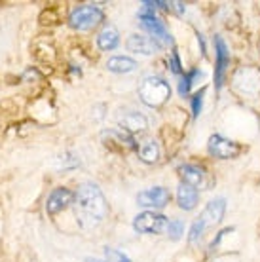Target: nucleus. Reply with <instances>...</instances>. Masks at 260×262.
I'll list each match as a JSON object with an SVG mask.
<instances>
[{
	"label": "nucleus",
	"instance_id": "1",
	"mask_svg": "<svg viewBox=\"0 0 260 262\" xmlns=\"http://www.w3.org/2000/svg\"><path fill=\"white\" fill-rule=\"evenodd\" d=\"M74 215L82 230H93L104 223L109 215V203L97 183L85 181L74 192Z\"/></svg>",
	"mask_w": 260,
	"mask_h": 262
},
{
	"label": "nucleus",
	"instance_id": "2",
	"mask_svg": "<svg viewBox=\"0 0 260 262\" xmlns=\"http://www.w3.org/2000/svg\"><path fill=\"white\" fill-rule=\"evenodd\" d=\"M137 95L148 108H162L171 99V85L163 76L148 74L141 80V84L137 88Z\"/></svg>",
	"mask_w": 260,
	"mask_h": 262
},
{
	"label": "nucleus",
	"instance_id": "3",
	"mask_svg": "<svg viewBox=\"0 0 260 262\" xmlns=\"http://www.w3.org/2000/svg\"><path fill=\"white\" fill-rule=\"evenodd\" d=\"M104 21L103 8L97 4H80V6L72 8L69 13V27L78 31V33H88L93 31Z\"/></svg>",
	"mask_w": 260,
	"mask_h": 262
},
{
	"label": "nucleus",
	"instance_id": "4",
	"mask_svg": "<svg viewBox=\"0 0 260 262\" xmlns=\"http://www.w3.org/2000/svg\"><path fill=\"white\" fill-rule=\"evenodd\" d=\"M232 90L241 97L254 99L260 95V69L254 65H245L237 69L232 76Z\"/></svg>",
	"mask_w": 260,
	"mask_h": 262
},
{
	"label": "nucleus",
	"instance_id": "5",
	"mask_svg": "<svg viewBox=\"0 0 260 262\" xmlns=\"http://www.w3.org/2000/svg\"><path fill=\"white\" fill-rule=\"evenodd\" d=\"M213 48H215V71H213V85L215 92L221 93L228 78V71H230V63H232V53L228 48L226 40L221 34L213 36Z\"/></svg>",
	"mask_w": 260,
	"mask_h": 262
},
{
	"label": "nucleus",
	"instance_id": "6",
	"mask_svg": "<svg viewBox=\"0 0 260 262\" xmlns=\"http://www.w3.org/2000/svg\"><path fill=\"white\" fill-rule=\"evenodd\" d=\"M137 19L144 33L148 34L150 38L156 40L162 48H175V40L171 36L165 21L160 19L156 13H137Z\"/></svg>",
	"mask_w": 260,
	"mask_h": 262
},
{
	"label": "nucleus",
	"instance_id": "7",
	"mask_svg": "<svg viewBox=\"0 0 260 262\" xmlns=\"http://www.w3.org/2000/svg\"><path fill=\"white\" fill-rule=\"evenodd\" d=\"M167 223L169 219L160 211H141L133 219V230L146 236H158V234H165Z\"/></svg>",
	"mask_w": 260,
	"mask_h": 262
},
{
	"label": "nucleus",
	"instance_id": "8",
	"mask_svg": "<svg viewBox=\"0 0 260 262\" xmlns=\"http://www.w3.org/2000/svg\"><path fill=\"white\" fill-rule=\"evenodd\" d=\"M241 144L228 139L222 133H213L207 139V154L215 160H235L241 154Z\"/></svg>",
	"mask_w": 260,
	"mask_h": 262
},
{
	"label": "nucleus",
	"instance_id": "9",
	"mask_svg": "<svg viewBox=\"0 0 260 262\" xmlns=\"http://www.w3.org/2000/svg\"><path fill=\"white\" fill-rule=\"evenodd\" d=\"M171 202V192L165 186H150L137 194V205L144 211H160Z\"/></svg>",
	"mask_w": 260,
	"mask_h": 262
},
{
	"label": "nucleus",
	"instance_id": "10",
	"mask_svg": "<svg viewBox=\"0 0 260 262\" xmlns=\"http://www.w3.org/2000/svg\"><path fill=\"white\" fill-rule=\"evenodd\" d=\"M226 209L228 200L224 196H216L205 203L203 211L200 213V219L207 224V228H213V226H219L222 223V219L226 215Z\"/></svg>",
	"mask_w": 260,
	"mask_h": 262
},
{
	"label": "nucleus",
	"instance_id": "11",
	"mask_svg": "<svg viewBox=\"0 0 260 262\" xmlns=\"http://www.w3.org/2000/svg\"><path fill=\"white\" fill-rule=\"evenodd\" d=\"M177 173H179V183L190 184L194 188H202L205 184V179H207V171L205 167L200 164H192V162H182L179 167H177Z\"/></svg>",
	"mask_w": 260,
	"mask_h": 262
},
{
	"label": "nucleus",
	"instance_id": "12",
	"mask_svg": "<svg viewBox=\"0 0 260 262\" xmlns=\"http://www.w3.org/2000/svg\"><path fill=\"white\" fill-rule=\"evenodd\" d=\"M72 203H74V192L69 190L67 186H57L50 192V196L46 200V213L48 215H57Z\"/></svg>",
	"mask_w": 260,
	"mask_h": 262
},
{
	"label": "nucleus",
	"instance_id": "13",
	"mask_svg": "<svg viewBox=\"0 0 260 262\" xmlns=\"http://www.w3.org/2000/svg\"><path fill=\"white\" fill-rule=\"evenodd\" d=\"M125 48L127 52L131 53H141V55H156L160 50H163L160 44H158L154 38H150L148 34H129L127 40H125Z\"/></svg>",
	"mask_w": 260,
	"mask_h": 262
},
{
	"label": "nucleus",
	"instance_id": "14",
	"mask_svg": "<svg viewBox=\"0 0 260 262\" xmlns=\"http://www.w3.org/2000/svg\"><path fill=\"white\" fill-rule=\"evenodd\" d=\"M200 190L194 188V186H190V184H184V183H179L177 184V192H175V200H177V207L184 213H190V211H194L198 205H200Z\"/></svg>",
	"mask_w": 260,
	"mask_h": 262
},
{
	"label": "nucleus",
	"instance_id": "15",
	"mask_svg": "<svg viewBox=\"0 0 260 262\" xmlns=\"http://www.w3.org/2000/svg\"><path fill=\"white\" fill-rule=\"evenodd\" d=\"M205 78V71L200 69V67H194V69H190L182 74L179 82H177V93H179V97H190L192 95V90H194L196 85L200 84L202 80Z\"/></svg>",
	"mask_w": 260,
	"mask_h": 262
},
{
	"label": "nucleus",
	"instance_id": "16",
	"mask_svg": "<svg viewBox=\"0 0 260 262\" xmlns=\"http://www.w3.org/2000/svg\"><path fill=\"white\" fill-rule=\"evenodd\" d=\"M118 122H120L122 131L129 133V135H137V133H143V131L148 129V120H146V116L137 111L124 112Z\"/></svg>",
	"mask_w": 260,
	"mask_h": 262
},
{
	"label": "nucleus",
	"instance_id": "17",
	"mask_svg": "<svg viewBox=\"0 0 260 262\" xmlns=\"http://www.w3.org/2000/svg\"><path fill=\"white\" fill-rule=\"evenodd\" d=\"M95 44L101 52H112L120 46V33L114 25H104L101 31H99L97 38H95Z\"/></svg>",
	"mask_w": 260,
	"mask_h": 262
},
{
	"label": "nucleus",
	"instance_id": "18",
	"mask_svg": "<svg viewBox=\"0 0 260 262\" xmlns=\"http://www.w3.org/2000/svg\"><path fill=\"white\" fill-rule=\"evenodd\" d=\"M137 67L139 63L129 55H112L106 61V71L114 72V74H129V72L137 71Z\"/></svg>",
	"mask_w": 260,
	"mask_h": 262
},
{
	"label": "nucleus",
	"instance_id": "19",
	"mask_svg": "<svg viewBox=\"0 0 260 262\" xmlns=\"http://www.w3.org/2000/svg\"><path fill=\"white\" fill-rule=\"evenodd\" d=\"M137 154H139V160L144 164H156L162 150H160V144L156 139H144L143 143L137 146Z\"/></svg>",
	"mask_w": 260,
	"mask_h": 262
},
{
	"label": "nucleus",
	"instance_id": "20",
	"mask_svg": "<svg viewBox=\"0 0 260 262\" xmlns=\"http://www.w3.org/2000/svg\"><path fill=\"white\" fill-rule=\"evenodd\" d=\"M205 230H207V224L203 223L200 216H196V221L190 224L188 228V234H186V239H188V245L196 247V245H200L205 236Z\"/></svg>",
	"mask_w": 260,
	"mask_h": 262
},
{
	"label": "nucleus",
	"instance_id": "21",
	"mask_svg": "<svg viewBox=\"0 0 260 262\" xmlns=\"http://www.w3.org/2000/svg\"><path fill=\"white\" fill-rule=\"evenodd\" d=\"M205 93H207V88L202 85L198 92H194L190 95V112H192V118L198 120L203 112V103H205Z\"/></svg>",
	"mask_w": 260,
	"mask_h": 262
},
{
	"label": "nucleus",
	"instance_id": "22",
	"mask_svg": "<svg viewBox=\"0 0 260 262\" xmlns=\"http://www.w3.org/2000/svg\"><path fill=\"white\" fill-rule=\"evenodd\" d=\"M165 234H167V237H169L171 242H179L186 234V223L182 219H171L169 223H167Z\"/></svg>",
	"mask_w": 260,
	"mask_h": 262
},
{
	"label": "nucleus",
	"instance_id": "23",
	"mask_svg": "<svg viewBox=\"0 0 260 262\" xmlns=\"http://www.w3.org/2000/svg\"><path fill=\"white\" fill-rule=\"evenodd\" d=\"M167 69H169V72L173 74V76H177V78H181L182 74H184V65H182V59H181V53L177 52V48H173L169 53V57H167Z\"/></svg>",
	"mask_w": 260,
	"mask_h": 262
},
{
	"label": "nucleus",
	"instance_id": "24",
	"mask_svg": "<svg viewBox=\"0 0 260 262\" xmlns=\"http://www.w3.org/2000/svg\"><path fill=\"white\" fill-rule=\"evenodd\" d=\"M232 232H234V228H232V226H226V228L219 230V232H216V236L213 237V239H211V243L207 245V253H209V255H213V253H215V251L221 247V243L224 242V237H226L228 234H232Z\"/></svg>",
	"mask_w": 260,
	"mask_h": 262
},
{
	"label": "nucleus",
	"instance_id": "25",
	"mask_svg": "<svg viewBox=\"0 0 260 262\" xmlns=\"http://www.w3.org/2000/svg\"><path fill=\"white\" fill-rule=\"evenodd\" d=\"M104 258L106 262H131L129 256L116 247H104Z\"/></svg>",
	"mask_w": 260,
	"mask_h": 262
},
{
	"label": "nucleus",
	"instance_id": "26",
	"mask_svg": "<svg viewBox=\"0 0 260 262\" xmlns=\"http://www.w3.org/2000/svg\"><path fill=\"white\" fill-rule=\"evenodd\" d=\"M61 167H63V171L76 169V167H80V158L72 152H67L65 156H61Z\"/></svg>",
	"mask_w": 260,
	"mask_h": 262
},
{
	"label": "nucleus",
	"instance_id": "27",
	"mask_svg": "<svg viewBox=\"0 0 260 262\" xmlns=\"http://www.w3.org/2000/svg\"><path fill=\"white\" fill-rule=\"evenodd\" d=\"M196 38H198V48L202 52L203 57H207V42H205V36H203L200 31H196Z\"/></svg>",
	"mask_w": 260,
	"mask_h": 262
},
{
	"label": "nucleus",
	"instance_id": "28",
	"mask_svg": "<svg viewBox=\"0 0 260 262\" xmlns=\"http://www.w3.org/2000/svg\"><path fill=\"white\" fill-rule=\"evenodd\" d=\"M171 12H175L177 15H184L186 13V4H182V2H171Z\"/></svg>",
	"mask_w": 260,
	"mask_h": 262
},
{
	"label": "nucleus",
	"instance_id": "29",
	"mask_svg": "<svg viewBox=\"0 0 260 262\" xmlns=\"http://www.w3.org/2000/svg\"><path fill=\"white\" fill-rule=\"evenodd\" d=\"M84 262H106V260H99V258H91V256H88V258H84Z\"/></svg>",
	"mask_w": 260,
	"mask_h": 262
}]
</instances>
